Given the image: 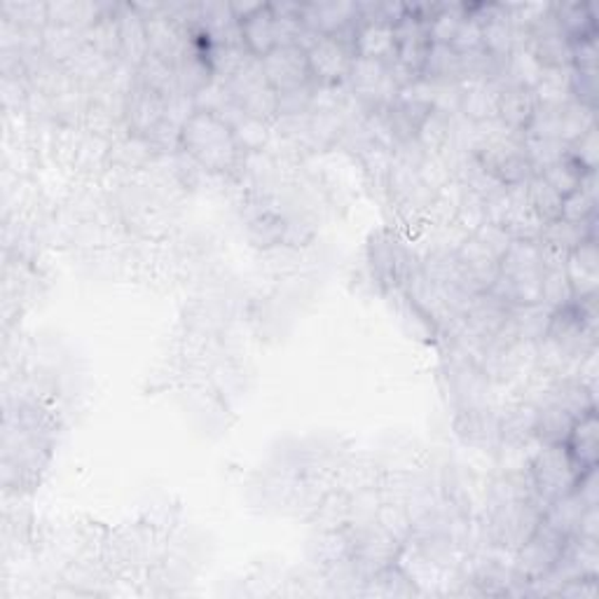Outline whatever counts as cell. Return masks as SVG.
Listing matches in <instances>:
<instances>
[{
	"label": "cell",
	"instance_id": "cell-6",
	"mask_svg": "<svg viewBox=\"0 0 599 599\" xmlns=\"http://www.w3.org/2000/svg\"><path fill=\"white\" fill-rule=\"evenodd\" d=\"M567 453L576 461L583 474L590 468H597V453H599V424H597V413L595 408L586 410L579 419L573 422L571 432L565 440Z\"/></svg>",
	"mask_w": 599,
	"mask_h": 599
},
{
	"label": "cell",
	"instance_id": "cell-4",
	"mask_svg": "<svg viewBox=\"0 0 599 599\" xmlns=\"http://www.w3.org/2000/svg\"><path fill=\"white\" fill-rule=\"evenodd\" d=\"M312 78L324 84H335L352 71V50L335 35H318L307 48Z\"/></svg>",
	"mask_w": 599,
	"mask_h": 599
},
{
	"label": "cell",
	"instance_id": "cell-5",
	"mask_svg": "<svg viewBox=\"0 0 599 599\" xmlns=\"http://www.w3.org/2000/svg\"><path fill=\"white\" fill-rule=\"evenodd\" d=\"M567 280L573 293V300L597 295L599 265H597V246L595 240H586L567 253Z\"/></svg>",
	"mask_w": 599,
	"mask_h": 599
},
{
	"label": "cell",
	"instance_id": "cell-9",
	"mask_svg": "<svg viewBox=\"0 0 599 599\" xmlns=\"http://www.w3.org/2000/svg\"><path fill=\"white\" fill-rule=\"evenodd\" d=\"M555 19H558V27L571 42H583V40H595L597 35V21H595V8L590 3H569L555 8Z\"/></svg>",
	"mask_w": 599,
	"mask_h": 599
},
{
	"label": "cell",
	"instance_id": "cell-10",
	"mask_svg": "<svg viewBox=\"0 0 599 599\" xmlns=\"http://www.w3.org/2000/svg\"><path fill=\"white\" fill-rule=\"evenodd\" d=\"M527 187H529L527 190L529 206H531L534 213H537V219L544 225L562 219V202H565V197L541 174L534 176Z\"/></svg>",
	"mask_w": 599,
	"mask_h": 599
},
{
	"label": "cell",
	"instance_id": "cell-8",
	"mask_svg": "<svg viewBox=\"0 0 599 599\" xmlns=\"http://www.w3.org/2000/svg\"><path fill=\"white\" fill-rule=\"evenodd\" d=\"M539 103H537V92H534L529 84H512L510 90H506L499 101H497V111L501 113L504 122L510 126V130L527 132V126L534 120V113H537Z\"/></svg>",
	"mask_w": 599,
	"mask_h": 599
},
{
	"label": "cell",
	"instance_id": "cell-1",
	"mask_svg": "<svg viewBox=\"0 0 599 599\" xmlns=\"http://www.w3.org/2000/svg\"><path fill=\"white\" fill-rule=\"evenodd\" d=\"M183 143L187 153L211 171H223L237 158L232 126L213 111H197L185 120Z\"/></svg>",
	"mask_w": 599,
	"mask_h": 599
},
{
	"label": "cell",
	"instance_id": "cell-7",
	"mask_svg": "<svg viewBox=\"0 0 599 599\" xmlns=\"http://www.w3.org/2000/svg\"><path fill=\"white\" fill-rule=\"evenodd\" d=\"M240 27H242L244 48L248 50L251 57L263 59L276 48V24H274L272 6H261L246 19H242Z\"/></svg>",
	"mask_w": 599,
	"mask_h": 599
},
{
	"label": "cell",
	"instance_id": "cell-3",
	"mask_svg": "<svg viewBox=\"0 0 599 599\" xmlns=\"http://www.w3.org/2000/svg\"><path fill=\"white\" fill-rule=\"evenodd\" d=\"M263 73L270 82V88L280 94H288L295 90L307 88L312 80V67L307 50L300 45H280L274 48L267 57L261 59Z\"/></svg>",
	"mask_w": 599,
	"mask_h": 599
},
{
	"label": "cell",
	"instance_id": "cell-2",
	"mask_svg": "<svg viewBox=\"0 0 599 599\" xmlns=\"http://www.w3.org/2000/svg\"><path fill=\"white\" fill-rule=\"evenodd\" d=\"M581 476L583 470L576 466V461L567 453L565 443L546 445V449H541L531 464L534 487H537L539 495L550 504L573 495Z\"/></svg>",
	"mask_w": 599,
	"mask_h": 599
},
{
	"label": "cell",
	"instance_id": "cell-11",
	"mask_svg": "<svg viewBox=\"0 0 599 599\" xmlns=\"http://www.w3.org/2000/svg\"><path fill=\"white\" fill-rule=\"evenodd\" d=\"M588 174V171H583L579 164H576L567 153L560 158L550 162L548 166L541 169V176L560 192L562 197H569L571 192H576L581 187L583 183V176Z\"/></svg>",
	"mask_w": 599,
	"mask_h": 599
}]
</instances>
